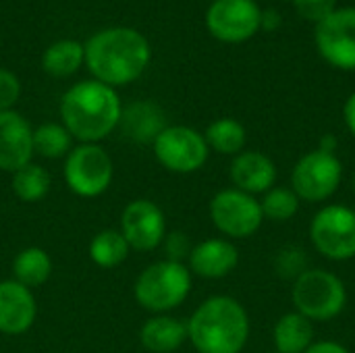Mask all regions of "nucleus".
I'll return each mask as SVG.
<instances>
[{"mask_svg":"<svg viewBox=\"0 0 355 353\" xmlns=\"http://www.w3.org/2000/svg\"><path fill=\"white\" fill-rule=\"evenodd\" d=\"M85 64L96 81L127 85L135 81L152 58V48L146 35L131 27H108L87 40Z\"/></svg>","mask_w":355,"mask_h":353,"instance_id":"1","label":"nucleus"},{"mask_svg":"<svg viewBox=\"0 0 355 353\" xmlns=\"http://www.w3.org/2000/svg\"><path fill=\"white\" fill-rule=\"evenodd\" d=\"M121 98L114 87L96 79L75 83L60 100V119L81 144H98L121 123Z\"/></svg>","mask_w":355,"mask_h":353,"instance_id":"2","label":"nucleus"},{"mask_svg":"<svg viewBox=\"0 0 355 353\" xmlns=\"http://www.w3.org/2000/svg\"><path fill=\"white\" fill-rule=\"evenodd\" d=\"M187 339L198 353H241L250 339V316L235 298L212 295L187 320Z\"/></svg>","mask_w":355,"mask_h":353,"instance_id":"3","label":"nucleus"},{"mask_svg":"<svg viewBox=\"0 0 355 353\" xmlns=\"http://www.w3.org/2000/svg\"><path fill=\"white\" fill-rule=\"evenodd\" d=\"M191 291V270L183 262L160 260L141 270L133 293L137 304L154 314L179 308Z\"/></svg>","mask_w":355,"mask_h":353,"instance_id":"4","label":"nucleus"},{"mask_svg":"<svg viewBox=\"0 0 355 353\" xmlns=\"http://www.w3.org/2000/svg\"><path fill=\"white\" fill-rule=\"evenodd\" d=\"M295 312L312 322H329L347 306L345 283L331 270L306 268L291 287Z\"/></svg>","mask_w":355,"mask_h":353,"instance_id":"5","label":"nucleus"},{"mask_svg":"<svg viewBox=\"0 0 355 353\" xmlns=\"http://www.w3.org/2000/svg\"><path fill=\"white\" fill-rule=\"evenodd\" d=\"M62 175L75 196L98 198L110 187L114 177V164L102 146L79 144L67 154Z\"/></svg>","mask_w":355,"mask_h":353,"instance_id":"6","label":"nucleus"},{"mask_svg":"<svg viewBox=\"0 0 355 353\" xmlns=\"http://www.w3.org/2000/svg\"><path fill=\"white\" fill-rule=\"evenodd\" d=\"M310 239L316 252L333 262L355 258V210L341 204L324 206L312 218Z\"/></svg>","mask_w":355,"mask_h":353,"instance_id":"7","label":"nucleus"},{"mask_svg":"<svg viewBox=\"0 0 355 353\" xmlns=\"http://www.w3.org/2000/svg\"><path fill=\"white\" fill-rule=\"evenodd\" d=\"M343 164L333 152L312 150L304 154L291 171V189L304 202H324L341 185Z\"/></svg>","mask_w":355,"mask_h":353,"instance_id":"8","label":"nucleus"},{"mask_svg":"<svg viewBox=\"0 0 355 353\" xmlns=\"http://www.w3.org/2000/svg\"><path fill=\"white\" fill-rule=\"evenodd\" d=\"M156 160L171 173L189 175L200 171L210 154L204 135L185 125H168L152 144Z\"/></svg>","mask_w":355,"mask_h":353,"instance_id":"9","label":"nucleus"},{"mask_svg":"<svg viewBox=\"0 0 355 353\" xmlns=\"http://www.w3.org/2000/svg\"><path fill=\"white\" fill-rule=\"evenodd\" d=\"M210 218L229 239H248L256 235L264 223L260 202L235 187L223 189L210 200Z\"/></svg>","mask_w":355,"mask_h":353,"instance_id":"10","label":"nucleus"},{"mask_svg":"<svg viewBox=\"0 0 355 353\" xmlns=\"http://www.w3.org/2000/svg\"><path fill=\"white\" fill-rule=\"evenodd\" d=\"M320 56L343 71H355V6L335 8L316 27Z\"/></svg>","mask_w":355,"mask_h":353,"instance_id":"11","label":"nucleus"},{"mask_svg":"<svg viewBox=\"0 0 355 353\" xmlns=\"http://www.w3.org/2000/svg\"><path fill=\"white\" fill-rule=\"evenodd\" d=\"M260 12L254 0H214L206 12V25L216 40L239 44L260 29Z\"/></svg>","mask_w":355,"mask_h":353,"instance_id":"12","label":"nucleus"},{"mask_svg":"<svg viewBox=\"0 0 355 353\" xmlns=\"http://www.w3.org/2000/svg\"><path fill=\"white\" fill-rule=\"evenodd\" d=\"M121 233L135 252H152L166 237V218L158 204L150 200H133L121 216Z\"/></svg>","mask_w":355,"mask_h":353,"instance_id":"13","label":"nucleus"},{"mask_svg":"<svg viewBox=\"0 0 355 353\" xmlns=\"http://www.w3.org/2000/svg\"><path fill=\"white\" fill-rule=\"evenodd\" d=\"M33 129L25 117L15 110L0 112V171L15 173L31 162Z\"/></svg>","mask_w":355,"mask_h":353,"instance_id":"14","label":"nucleus"},{"mask_svg":"<svg viewBox=\"0 0 355 353\" xmlns=\"http://www.w3.org/2000/svg\"><path fill=\"white\" fill-rule=\"evenodd\" d=\"M37 316V304L29 287L15 279L0 283V333L23 335L31 329Z\"/></svg>","mask_w":355,"mask_h":353,"instance_id":"15","label":"nucleus"},{"mask_svg":"<svg viewBox=\"0 0 355 353\" xmlns=\"http://www.w3.org/2000/svg\"><path fill=\"white\" fill-rule=\"evenodd\" d=\"M231 181L235 189L245 191L250 196L266 193L275 187L277 181V164L262 152L248 150L233 156L231 162Z\"/></svg>","mask_w":355,"mask_h":353,"instance_id":"16","label":"nucleus"},{"mask_svg":"<svg viewBox=\"0 0 355 353\" xmlns=\"http://www.w3.org/2000/svg\"><path fill=\"white\" fill-rule=\"evenodd\" d=\"M239 264V252L229 239H206L191 248L189 270L202 279H223Z\"/></svg>","mask_w":355,"mask_h":353,"instance_id":"17","label":"nucleus"},{"mask_svg":"<svg viewBox=\"0 0 355 353\" xmlns=\"http://www.w3.org/2000/svg\"><path fill=\"white\" fill-rule=\"evenodd\" d=\"M121 129L135 144H154L156 137L168 127L162 108L156 102L139 100L123 108Z\"/></svg>","mask_w":355,"mask_h":353,"instance_id":"18","label":"nucleus"},{"mask_svg":"<svg viewBox=\"0 0 355 353\" xmlns=\"http://www.w3.org/2000/svg\"><path fill=\"white\" fill-rule=\"evenodd\" d=\"M139 341L150 353H173L187 341V325L166 316L156 314L146 320L139 331Z\"/></svg>","mask_w":355,"mask_h":353,"instance_id":"19","label":"nucleus"},{"mask_svg":"<svg viewBox=\"0 0 355 353\" xmlns=\"http://www.w3.org/2000/svg\"><path fill=\"white\" fill-rule=\"evenodd\" d=\"M272 341L277 353H304L314 343V325L300 312H287L277 320Z\"/></svg>","mask_w":355,"mask_h":353,"instance_id":"20","label":"nucleus"},{"mask_svg":"<svg viewBox=\"0 0 355 353\" xmlns=\"http://www.w3.org/2000/svg\"><path fill=\"white\" fill-rule=\"evenodd\" d=\"M85 60V48L77 40H58L46 48L42 56V67L52 77H69L79 71Z\"/></svg>","mask_w":355,"mask_h":353,"instance_id":"21","label":"nucleus"},{"mask_svg":"<svg viewBox=\"0 0 355 353\" xmlns=\"http://www.w3.org/2000/svg\"><path fill=\"white\" fill-rule=\"evenodd\" d=\"M52 275V260L42 248H25L12 260V277L17 283L35 289Z\"/></svg>","mask_w":355,"mask_h":353,"instance_id":"22","label":"nucleus"},{"mask_svg":"<svg viewBox=\"0 0 355 353\" xmlns=\"http://www.w3.org/2000/svg\"><path fill=\"white\" fill-rule=\"evenodd\" d=\"M204 139L210 150H214L223 156H237L243 152L248 135H245V127L237 119L225 117V119H216L214 123L208 125Z\"/></svg>","mask_w":355,"mask_h":353,"instance_id":"23","label":"nucleus"},{"mask_svg":"<svg viewBox=\"0 0 355 353\" xmlns=\"http://www.w3.org/2000/svg\"><path fill=\"white\" fill-rule=\"evenodd\" d=\"M131 248L121 231L104 229L89 243V258L100 268H114L123 264L129 256Z\"/></svg>","mask_w":355,"mask_h":353,"instance_id":"24","label":"nucleus"},{"mask_svg":"<svg viewBox=\"0 0 355 353\" xmlns=\"http://www.w3.org/2000/svg\"><path fill=\"white\" fill-rule=\"evenodd\" d=\"M12 191L23 202H40L50 191V173L35 162H29L12 173Z\"/></svg>","mask_w":355,"mask_h":353,"instance_id":"25","label":"nucleus"},{"mask_svg":"<svg viewBox=\"0 0 355 353\" xmlns=\"http://www.w3.org/2000/svg\"><path fill=\"white\" fill-rule=\"evenodd\" d=\"M71 141L73 135L58 123H44L33 131V152L50 160L67 156L71 152Z\"/></svg>","mask_w":355,"mask_h":353,"instance_id":"26","label":"nucleus"},{"mask_svg":"<svg viewBox=\"0 0 355 353\" xmlns=\"http://www.w3.org/2000/svg\"><path fill=\"white\" fill-rule=\"evenodd\" d=\"M300 198L291 187H272L264 193L260 200V208L264 214V221H275V223H287L291 221L297 210H300Z\"/></svg>","mask_w":355,"mask_h":353,"instance_id":"27","label":"nucleus"},{"mask_svg":"<svg viewBox=\"0 0 355 353\" xmlns=\"http://www.w3.org/2000/svg\"><path fill=\"white\" fill-rule=\"evenodd\" d=\"M293 6L304 19L320 23L335 10L337 0H293Z\"/></svg>","mask_w":355,"mask_h":353,"instance_id":"28","label":"nucleus"},{"mask_svg":"<svg viewBox=\"0 0 355 353\" xmlns=\"http://www.w3.org/2000/svg\"><path fill=\"white\" fill-rule=\"evenodd\" d=\"M21 96V83L8 69H0V112L10 110Z\"/></svg>","mask_w":355,"mask_h":353,"instance_id":"29","label":"nucleus"},{"mask_svg":"<svg viewBox=\"0 0 355 353\" xmlns=\"http://www.w3.org/2000/svg\"><path fill=\"white\" fill-rule=\"evenodd\" d=\"M164 248L168 252V258L166 260H173V262H181V258L189 256L191 254V246H189V239L183 235V233H171L164 237Z\"/></svg>","mask_w":355,"mask_h":353,"instance_id":"30","label":"nucleus"},{"mask_svg":"<svg viewBox=\"0 0 355 353\" xmlns=\"http://www.w3.org/2000/svg\"><path fill=\"white\" fill-rule=\"evenodd\" d=\"M281 23H283V17H281V12L277 8H264L260 12V29L275 31V29L281 27Z\"/></svg>","mask_w":355,"mask_h":353,"instance_id":"31","label":"nucleus"},{"mask_svg":"<svg viewBox=\"0 0 355 353\" xmlns=\"http://www.w3.org/2000/svg\"><path fill=\"white\" fill-rule=\"evenodd\" d=\"M304 353H349V350L337 341H318L312 343Z\"/></svg>","mask_w":355,"mask_h":353,"instance_id":"32","label":"nucleus"},{"mask_svg":"<svg viewBox=\"0 0 355 353\" xmlns=\"http://www.w3.org/2000/svg\"><path fill=\"white\" fill-rule=\"evenodd\" d=\"M343 117H345V125L352 131V135L355 137V92L347 98L345 108H343Z\"/></svg>","mask_w":355,"mask_h":353,"instance_id":"33","label":"nucleus"},{"mask_svg":"<svg viewBox=\"0 0 355 353\" xmlns=\"http://www.w3.org/2000/svg\"><path fill=\"white\" fill-rule=\"evenodd\" d=\"M335 146H337V139L333 135H327L320 141V150H324V152H333L335 154Z\"/></svg>","mask_w":355,"mask_h":353,"instance_id":"34","label":"nucleus"},{"mask_svg":"<svg viewBox=\"0 0 355 353\" xmlns=\"http://www.w3.org/2000/svg\"><path fill=\"white\" fill-rule=\"evenodd\" d=\"M354 191H355V173H354Z\"/></svg>","mask_w":355,"mask_h":353,"instance_id":"35","label":"nucleus"},{"mask_svg":"<svg viewBox=\"0 0 355 353\" xmlns=\"http://www.w3.org/2000/svg\"><path fill=\"white\" fill-rule=\"evenodd\" d=\"M212 2H214V0H212Z\"/></svg>","mask_w":355,"mask_h":353,"instance_id":"36","label":"nucleus"}]
</instances>
